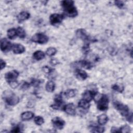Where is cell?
<instances>
[{
  "label": "cell",
  "mask_w": 133,
  "mask_h": 133,
  "mask_svg": "<svg viewBox=\"0 0 133 133\" xmlns=\"http://www.w3.org/2000/svg\"><path fill=\"white\" fill-rule=\"evenodd\" d=\"M61 5L64 14L69 17H75L78 15L77 10L74 6V2L70 0H65L61 2Z\"/></svg>",
  "instance_id": "1"
},
{
  "label": "cell",
  "mask_w": 133,
  "mask_h": 133,
  "mask_svg": "<svg viewBox=\"0 0 133 133\" xmlns=\"http://www.w3.org/2000/svg\"><path fill=\"white\" fill-rule=\"evenodd\" d=\"M3 97L5 102L9 105L14 106L19 102V98L11 91H6L4 92Z\"/></svg>",
  "instance_id": "2"
},
{
  "label": "cell",
  "mask_w": 133,
  "mask_h": 133,
  "mask_svg": "<svg viewBox=\"0 0 133 133\" xmlns=\"http://www.w3.org/2000/svg\"><path fill=\"white\" fill-rule=\"evenodd\" d=\"M113 106L115 109H116L123 116L125 117L126 119H127L128 117L132 114L131 113H130L129 109L128 106L119 101H114Z\"/></svg>",
  "instance_id": "3"
},
{
  "label": "cell",
  "mask_w": 133,
  "mask_h": 133,
  "mask_svg": "<svg viewBox=\"0 0 133 133\" xmlns=\"http://www.w3.org/2000/svg\"><path fill=\"white\" fill-rule=\"evenodd\" d=\"M109 100L107 95L102 94L97 101V108L100 111H105L108 109Z\"/></svg>",
  "instance_id": "4"
},
{
  "label": "cell",
  "mask_w": 133,
  "mask_h": 133,
  "mask_svg": "<svg viewBox=\"0 0 133 133\" xmlns=\"http://www.w3.org/2000/svg\"><path fill=\"white\" fill-rule=\"evenodd\" d=\"M48 37L43 33H37L31 37V41L40 44L47 43L48 41Z\"/></svg>",
  "instance_id": "5"
},
{
  "label": "cell",
  "mask_w": 133,
  "mask_h": 133,
  "mask_svg": "<svg viewBox=\"0 0 133 133\" xmlns=\"http://www.w3.org/2000/svg\"><path fill=\"white\" fill-rule=\"evenodd\" d=\"M64 102L63 100V97L61 94L56 95L54 98V103L50 107L55 110H60L61 108H63L62 106Z\"/></svg>",
  "instance_id": "6"
},
{
  "label": "cell",
  "mask_w": 133,
  "mask_h": 133,
  "mask_svg": "<svg viewBox=\"0 0 133 133\" xmlns=\"http://www.w3.org/2000/svg\"><path fill=\"white\" fill-rule=\"evenodd\" d=\"M63 18L64 16L63 15L53 14L49 17V22L52 25H58L62 22Z\"/></svg>",
  "instance_id": "7"
},
{
  "label": "cell",
  "mask_w": 133,
  "mask_h": 133,
  "mask_svg": "<svg viewBox=\"0 0 133 133\" xmlns=\"http://www.w3.org/2000/svg\"><path fill=\"white\" fill-rule=\"evenodd\" d=\"M97 95V90H86L82 94V98L90 102Z\"/></svg>",
  "instance_id": "8"
},
{
  "label": "cell",
  "mask_w": 133,
  "mask_h": 133,
  "mask_svg": "<svg viewBox=\"0 0 133 133\" xmlns=\"http://www.w3.org/2000/svg\"><path fill=\"white\" fill-rule=\"evenodd\" d=\"M51 122L54 128L59 130L62 129L65 124V121L59 117H54L52 119Z\"/></svg>",
  "instance_id": "9"
},
{
  "label": "cell",
  "mask_w": 133,
  "mask_h": 133,
  "mask_svg": "<svg viewBox=\"0 0 133 133\" xmlns=\"http://www.w3.org/2000/svg\"><path fill=\"white\" fill-rule=\"evenodd\" d=\"M12 45L6 38H4L1 40V49L4 52H7L12 49Z\"/></svg>",
  "instance_id": "10"
},
{
  "label": "cell",
  "mask_w": 133,
  "mask_h": 133,
  "mask_svg": "<svg viewBox=\"0 0 133 133\" xmlns=\"http://www.w3.org/2000/svg\"><path fill=\"white\" fill-rule=\"evenodd\" d=\"M62 110L68 115L74 116L76 114V108L73 103H70L64 105Z\"/></svg>",
  "instance_id": "11"
},
{
  "label": "cell",
  "mask_w": 133,
  "mask_h": 133,
  "mask_svg": "<svg viewBox=\"0 0 133 133\" xmlns=\"http://www.w3.org/2000/svg\"><path fill=\"white\" fill-rule=\"evenodd\" d=\"M19 76V72L16 70H12L7 72L5 75V78L8 83L16 81Z\"/></svg>",
  "instance_id": "12"
},
{
  "label": "cell",
  "mask_w": 133,
  "mask_h": 133,
  "mask_svg": "<svg viewBox=\"0 0 133 133\" xmlns=\"http://www.w3.org/2000/svg\"><path fill=\"white\" fill-rule=\"evenodd\" d=\"M76 35L78 38L85 42H89V37L84 29H78L76 31Z\"/></svg>",
  "instance_id": "13"
},
{
  "label": "cell",
  "mask_w": 133,
  "mask_h": 133,
  "mask_svg": "<svg viewBox=\"0 0 133 133\" xmlns=\"http://www.w3.org/2000/svg\"><path fill=\"white\" fill-rule=\"evenodd\" d=\"M12 50L14 54H21L23 53L25 48L23 45L20 44H14L12 46Z\"/></svg>",
  "instance_id": "14"
},
{
  "label": "cell",
  "mask_w": 133,
  "mask_h": 133,
  "mask_svg": "<svg viewBox=\"0 0 133 133\" xmlns=\"http://www.w3.org/2000/svg\"><path fill=\"white\" fill-rule=\"evenodd\" d=\"M75 75L78 79L82 81L85 80L88 77L87 73L85 71L80 69H77L75 70Z\"/></svg>",
  "instance_id": "15"
},
{
  "label": "cell",
  "mask_w": 133,
  "mask_h": 133,
  "mask_svg": "<svg viewBox=\"0 0 133 133\" xmlns=\"http://www.w3.org/2000/svg\"><path fill=\"white\" fill-rule=\"evenodd\" d=\"M30 17V14L29 12L26 11H23L20 12L17 16V20L19 23L22 22L23 21L28 20Z\"/></svg>",
  "instance_id": "16"
},
{
  "label": "cell",
  "mask_w": 133,
  "mask_h": 133,
  "mask_svg": "<svg viewBox=\"0 0 133 133\" xmlns=\"http://www.w3.org/2000/svg\"><path fill=\"white\" fill-rule=\"evenodd\" d=\"M75 63H76L77 65H78L81 67L85 68V69H87V70L91 69L93 66L91 62L87 60H85L76 62Z\"/></svg>",
  "instance_id": "17"
},
{
  "label": "cell",
  "mask_w": 133,
  "mask_h": 133,
  "mask_svg": "<svg viewBox=\"0 0 133 133\" xmlns=\"http://www.w3.org/2000/svg\"><path fill=\"white\" fill-rule=\"evenodd\" d=\"M90 131L92 132H103L104 131V128L101 125L97 124H92L89 126Z\"/></svg>",
  "instance_id": "18"
},
{
  "label": "cell",
  "mask_w": 133,
  "mask_h": 133,
  "mask_svg": "<svg viewBox=\"0 0 133 133\" xmlns=\"http://www.w3.org/2000/svg\"><path fill=\"white\" fill-rule=\"evenodd\" d=\"M34 113L31 111H26L21 113V119L23 121H29L34 117Z\"/></svg>",
  "instance_id": "19"
},
{
  "label": "cell",
  "mask_w": 133,
  "mask_h": 133,
  "mask_svg": "<svg viewBox=\"0 0 133 133\" xmlns=\"http://www.w3.org/2000/svg\"><path fill=\"white\" fill-rule=\"evenodd\" d=\"M97 120L98 124L103 126L108 122L109 118L105 114H101L98 116Z\"/></svg>",
  "instance_id": "20"
},
{
  "label": "cell",
  "mask_w": 133,
  "mask_h": 133,
  "mask_svg": "<svg viewBox=\"0 0 133 133\" xmlns=\"http://www.w3.org/2000/svg\"><path fill=\"white\" fill-rule=\"evenodd\" d=\"M77 93V90L75 89H67L64 92V95L67 98H72L76 96Z\"/></svg>",
  "instance_id": "21"
},
{
  "label": "cell",
  "mask_w": 133,
  "mask_h": 133,
  "mask_svg": "<svg viewBox=\"0 0 133 133\" xmlns=\"http://www.w3.org/2000/svg\"><path fill=\"white\" fill-rule=\"evenodd\" d=\"M45 57V53L41 50H37L33 54V57L36 60L39 61L43 59Z\"/></svg>",
  "instance_id": "22"
},
{
  "label": "cell",
  "mask_w": 133,
  "mask_h": 133,
  "mask_svg": "<svg viewBox=\"0 0 133 133\" xmlns=\"http://www.w3.org/2000/svg\"><path fill=\"white\" fill-rule=\"evenodd\" d=\"M46 90L48 92H52L55 90V84L52 81H48L45 85Z\"/></svg>",
  "instance_id": "23"
},
{
  "label": "cell",
  "mask_w": 133,
  "mask_h": 133,
  "mask_svg": "<svg viewBox=\"0 0 133 133\" xmlns=\"http://www.w3.org/2000/svg\"><path fill=\"white\" fill-rule=\"evenodd\" d=\"M90 103L86 100L82 99L78 102V107L80 108L83 109L84 110H87L90 107Z\"/></svg>",
  "instance_id": "24"
},
{
  "label": "cell",
  "mask_w": 133,
  "mask_h": 133,
  "mask_svg": "<svg viewBox=\"0 0 133 133\" xmlns=\"http://www.w3.org/2000/svg\"><path fill=\"white\" fill-rule=\"evenodd\" d=\"M7 35L9 38L13 39L15 38L17 35V30L15 28H10L7 30Z\"/></svg>",
  "instance_id": "25"
},
{
  "label": "cell",
  "mask_w": 133,
  "mask_h": 133,
  "mask_svg": "<svg viewBox=\"0 0 133 133\" xmlns=\"http://www.w3.org/2000/svg\"><path fill=\"white\" fill-rule=\"evenodd\" d=\"M17 35L20 38H23L26 36V33L25 30L21 27H18L17 29Z\"/></svg>",
  "instance_id": "26"
},
{
  "label": "cell",
  "mask_w": 133,
  "mask_h": 133,
  "mask_svg": "<svg viewBox=\"0 0 133 133\" xmlns=\"http://www.w3.org/2000/svg\"><path fill=\"white\" fill-rule=\"evenodd\" d=\"M57 52V49L53 47H48L46 51V54L48 56H54Z\"/></svg>",
  "instance_id": "27"
},
{
  "label": "cell",
  "mask_w": 133,
  "mask_h": 133,
  "mask_svg": "<svg viewBox=\"0 0 133 133\" xmlns=\"http://www.w3.org/2000/svg\"><path fill=\"white\" fill-rule=\"evenodd\" d=\"M112 89L118 92H122L124 90V87L123 86L115 84L112 86Z\"/></svg>",
  "instance_id": "28"
},
{
  "label": "cell",
  "mask_w": 133,
  "mask_h": 133,
  "mask_svg": "<svg viewBox=\"0 0 133 133\" xmlns=\"http://www.w3.org/2000/svg\"><path fill=\"white\" fill-rule=\"evenodd\" d=\"M34 123L38 126L42 125L44 123V118L41 116H36L34 117Z\"/></svg>",
  "instance_id": "29"
},
{
  "label": "cell",
  "mask_w": 133,
  "mask_h": 133,
  "mask_svg": "<svg viewBox=\"0 0 133 133\" xmlns=\"http://www.w3.org/2000/svg\"><path fill=\"white\" fill-rule=\"evenodd\" d=\"M120 132H129L131 130V128L128 125H125L119 128Z\"/></svg>",
  "instance_id": "30"
},
{
  "label": "cell",
  "mask_w": 133,
  "mask_h": 133,
  "mask_svg": "<svg viewBox=\"0 0 133 133\" xmlns=\"http://www.w3.org/2000/svg\"><path fill=\"white\" fill-rule=\"evenodd\" d=\"M83 51L85 54H87L88 53V52L90 50V47H89V42H86L84 45L83 48H82Z\"/></svg>",
  "instance_id": "31"
},
{
  "label": "cell",
  "mask_w": 133,
  "mask_h": 133,
  "mask_svg": "<svg viewBox=\"0 0 133 133\" xmlns=\"http://www.w3.org/2000/svg\"><path fill=\"white\" fill-rule=\"evenodd\" d=\"M30 83L26 82H23L21 85V89L22 90H26L30 87Z\"/></svg>",
  "instance_id": "32"
},
{
  "label": "cell",
  "mask_w": 133,
  "mask_h": 133,
  "mask_svg": "<svg viewBox=\"0 0 133 133\" xmlns=\"http://www.w3.org/2000/svg\"><path fill=\"white\" fill-rule=\"evenodd\" d=\"M8 84L11 88H12L14 89L16 88V87H17L19 86V83L17 80L10 82L8 83Z\"/></svg>",
  "instance_id": "33"
},
{
  "label": "cell",
  "mask_w": 133,
  "mask_h": 133,
  "mask_svg": "<svg viewBox=\"0 0 133 133\" xmlns=\"http://www.w3.org/2000/svg\"><path fill=\"white\" fill-rule=\"evenodd\" d=\"M115 5L119 8H123L124 6V3L123 1H115L114 2Z\"/></svg>",
  "instance_id": "34"
},
{
  "label": "cell",
  "mask_w": 133,
  "mask_h": 133,
  "mask_svg": "<svg viewBox=\"0 0 133 133\" xmlns=\"http://www.w3.org/2000/svg\"><path fill=\"white\" fill-rule=\"evenodd\" d=\"M31 84L33 86H34L35 87H36V86H38L41 84V81L39 80V79H37L33 78V79H32Z\"/></svg>",
  "instance_id": "35"
},
{
  "label": "cell",
  "mask_w": 133,
  "mask_h": 133,
  "mask_svg": "<svg viewBox=\"0 0 133 133\" xmlns=\"http://www.w3.org/2000/svg\"><path fill=\"white\" fill-rule=\"evenodd\" d=\"M42 70L43 72H44L46 73H49L54 71V69H51V68L48 67V66H44L42 68Z\"/></svg>",
  "instance_id": "36"
},
{
  "label": "cell",
  "mask_w": 133,
  "mask_h": 133,
  "mask_svg": "<svg viewBox=\"0 0 133 133\" xmlns=\"http://www.w3.org/2000/svg\"><path fill=\"white\" fill-rule=\"evenodd\" d=\"M21 127L19 125H16L15 126H14L12 128V130L10 131L11 132H20L21 131Z\"/></svg>",
  "instance_id": "37"
},
{
  "label": "cell",
  "mask_w": 133,
  "mask_h": 133,
  "mask_svg": "<svg viewBox=\"0 0 133 133\" xmlns=\"http://www.w3.org/2000/svg\"><path fill=\"white\" fill-rule=\"evenodd\" d=\"M6 62L4 60H3V59H1V70H2L4 68H5L6 66Z\"/></svg>",
  "instance_id": "38"
},
{
  "label": "cell",
  "mask_w": 133,
  "mask_h": 133,
  "mask_svg": "<svg viewBox=\"0 0 133 133\" xmlns=\"http://www.w3.org/2000/svg\"><path fill=\"white\" fill-rule=\"evenodd\" d=\"M111 132H120L119 128H118L115 127H112L111 129Z\"/></svg>",
  "instance_id": "39"
},
{
  "label": "cell",
  "mask_w": 133,
  "mask_h": 133,
  "mask_svg": "<svg viewBox=\"0 0 133 133\" xmlns=\"http://www.w3.org/2000/svg\"><path fill=\"white\" fill-rule=\"evenodd\" d=\"M50 63H51V64L52 65H56V64H57L58 63V61L56 59H52L51 60Z\"/></svg>",
  "instance_id": "40"
}]
</instances>
